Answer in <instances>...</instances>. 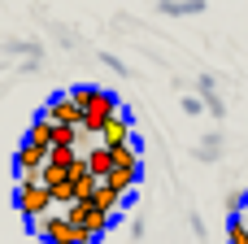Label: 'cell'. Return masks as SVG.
I'll return each mask as SVG.
<instances>
[{"mask_svg": "<svg viewBox=\"0 0 248 244\" xmlns=\"http://www.w3.org/2000/svg\"><path fill=\"white\" fill-rule=\"evenodd\" d=\"M70 100L83 109V127L78 131H87V135H96L100 140V131H105V122L122 109V100L109 92V87H92V83H78V87H70Z\"/></svg>", "mask_w": 248, "mask_h": 244, "instance_id": "1", "label": "cell"}, {"mask_svg": "<svg viewBox=\"0 0 248 244\" xmlns=\"http://www.w3.org/2000/svg\"><path fill=\"white\" fill-rule=\"evenodd\" d=\"M61 214H65V223H74L78 231H87V240H92V244H100L105 236H109V227H113V214L96 210L92 201H74V205H65Z\"/></svg>", "mask_w": 248, "mask_h": 244, "instance_id": "2", "label": "cell"}, {"mask_svg": "<svg viewBox=\"0 0 248 244\" xmlns=\"http://www.w3.org/2000/svg\"><path fill=\"white\" fill-rule=\"evenodd\" d=\"M13 205H17V214H22L26 223H39L44 214H52V192H48L44 183H17Z\"/></svg>", "mask_w": 248, "mask_h": 244, "instance_id": "3", "label": "cell"}, {"mask_svg": "<svg viewBox=\"0 0 248 244\" xmlns=\"http://www.w3.org/2000/svg\"><path fill=\"white\" fill-rule=\"evenodd\" d=\"M31 227H35V236L44 244H92L87 231H78L74 223H65V214H44V218L31 223Z\"/></svg>", "mask_w": 248, "mask_h": 244, "instance_id": "4", "label": "cell"}, {"mask_svg": "<svg viewBox=\"0 0 248 244\" xmlns=\"http://www.w3.org/2000/svg\"><path fill=\"white\" fill-rule=\"evenodd\" d=\"M44 118H48V122H57V127H83V109L70 100V92H57V96H48V105H44Z\"/></svg>", "mask_w": 248, "mask_h": 244, "instance_id": "5", "label": "cell"}, {"mask_svg": "<svg viewBox=\"0 0 248 244\" xmlns=\"http://www.w3.org/2000/svg\"><path fill=\"white\" fill-rule=\"evenodd\" d=\"M131 135H135V127H131V118L118 109L109 122H105V131H100V144L105 148H122V144H131Z\"/></svg>", "mask_w": 248, "mask_h": 244, "instance_id": "6", "label": "cell"}, {"mask_svg": "<svg viewBox=\"0 0 248 244\" xmlns=\"http://www.w3.org/2000/svg\"><path fill=\"white\" fill-rule=\"evenodd\" d=\"M13 166H17V175H26V170H44V166H48V148H39V144L22 140V144H17V153H13Z\"/></svg>", "mask_w": 248, "mask_h": 244, "instance_id": "7", "label": "cell"}, {"mask_svg": "<svg viewBox=\"0 0 248 244\" xmlns=\"http://www.w3.org/2000/svg\"><path fill=\"white\" fill-rule=\"evenodd\" d=\"M83 157H87V170H92L96 179H109V170H113V153H109L105 144H92Z\"/></svg>", "mask_w": 248, "mask_h": 244, "instance_id": "8", "label": "cell"}, {"mask_svg": "<svg viewBox=\"0 0 248 244\" xmlns=\"http://www.w3.org/2000/svg\"><path fill=\"white\" fill-rule=\"evenodd\" d=\"M26 140L39 144V148H52V144H57V122H48V118L39 114V118L31 122V131H26Z\"/></svg>", "mask_w": 248, "mask_h": 244, "instance_id": "9", "label": "cell"}, {"mask_svg": "<svg viewBox=\"0 0 248 244\" xmlns=\"http://www.w3.org/2000/svg\"><path fill=\"white\" fill-rule=\"evenodd\" d=\"M113 153V170H140V148L135 144H122V148H109Z\"/></svg>", "mask_w": 248, "mask_h": 244, "instance_id": "10", "label": "cell"}, {"mask_svg": "<svg viewBox=\"0 0 248 244\" xmlns=\"http://www.w3.org/2000/svg\"><path fill=\"white\" fill-rule=\"evenodd\" d=\"M109 188H118L122 196H131L135 192V183H140V170H109V179H105Z\"/></svg>", "mask_w": 248, "mask_h": 244, "instance_id": "11", "label": "cell"}, {"mask_svg": "<svg viewBox=\"0 0 248 244\" xmlns=\"http://www.w3.org/2000/svg\"><path fill=\"white\" fill-rule=\"evenodd\" d=\"M157 9L170 17H183V13H205V0H161Z\"/></svg>", "mask_w": 248, "mask_h": 244, "instance_id": "12", "label": "cell"}, {"mask_svg": "<svg viewBox=\"0 0 248 244\" xmlns=\"http://www.w3.org/2000/svg\"><path fill=\"white\" fill-rule=\"evenodd\" d=\"M78 157H83L78 148H61V144H52V148H48V166H57V170H70Z\"/></svg>", "mask_w": 248, "mask_h": 244, "instance_id": "13", "label": "cell"}, {"mask_svg": "<svg viewBox=\"0 0 248 244\" xmlns=\"http://www.w3.org/2000/svg\"><path fill=\"white\" fill-rule=\"evenodd\" d=\"M227 244H248V223H244V214H235V218L227 223Z\"/></svg>", "mask_w": 248, "mask_h": 244, "instance_id": "14", "label": "cell"}, {"mask_svg": "<svg viewBox=\"0 0 248 244\" xmlns=\"http://www.w3.org/2000/svg\"><path fill=\"white\" fill-rule=\"evenodd\" d=\"M218 153H222V140H218V135H205V140H201V148H196V157H201V162H214Z\"/></svg>", "mask_w": 248, "mask_h": 244, "instance_id": "15", "label": "cell"}, {"mask_svg": "<svg viewBox=\"0 0 248 244\" xmlns=\"http://www.w3.org/2000/svg\"><path fill=\"white\" fill-rule=\"evenodd\" d=\"M201 105H205V109H209L214 118H222V114H227V105H222V96H218V92H209V96H201Z\"/></svg>", "mask_w": 248, "mask_h": 244, "instance_id": "16", "label": "cell"}, {"mask_svg": "<svg viewBox=\"0 0 248 244\" xmlns=\"http://www.w3.org/2000/svg\"><path fill=\"white\" fill-rule=\"evenodd\" d=\"M227 210H231V218L244 214V210H248V192H231V196H227Z\"/></svg>", "mask_w": 248, "mask_h": 244, "instance_id": "17", "label": "cell"}]
</instances>
